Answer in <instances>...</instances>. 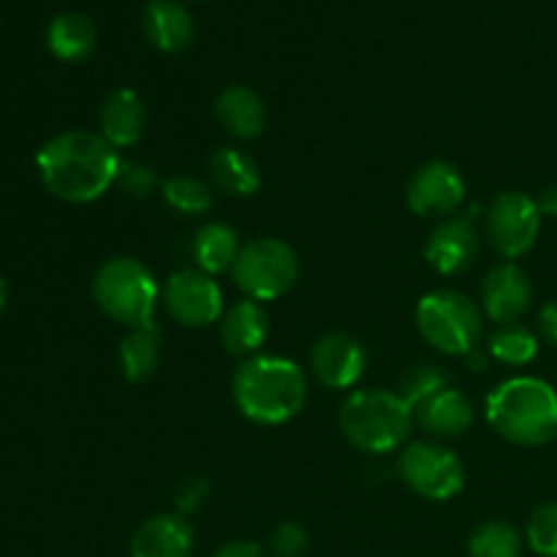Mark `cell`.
Segmentation results:
<instances>
[{
  "instance_id": "d6a6232c",
  "label": "cell",
  "mask_w": 557,
  "mask_h": 557,
  "mask_svg": "<svg viewBox=\"0 0 557 557\" xmlns=\"http://www.w3.org/2000/svg\"><path fill=\"white\" fill-rule=\"evenodd\" d=\"M539 330H542L544 341L557 348V302L544 305L542 313H539Z\"/></svg>"
},
{
  "instance_id": "ac0fdd59",
  "label": "cell",
  "mask_w": 557,
  "mask_h": 557,
  "mask_svg": "<svg viewBox=\"0 0 557 557\" xmlns=\"http://www.w3.org/2000/svg\"><path fill=\"white\" fill-rule=\"evenodd\" d=\"M215 117L223 125V131L234 139H256L267 128L264 101L259 98V92L245 85L226 87L215 98Z\"/></svg>"
},
{
  "instance_id": "7c38bea8",
  "label": "cell",
  "mask_w": 557,
  "mask_h": 557,
  "mask_svg": "<svg viewBox=\"0 0 557 557\" xmlns=\"http://www.w3.org/2000/svg\"><path fill=\"white\" fill-rule=\"evenodd\" d=\"M476 215L479 210L471 207L462 215H449L435 226V232L430 234L428 256L430 267L441 272V275H460L468 267L476 261L479 253V228H476Z\"/></svg>"
},
{
  "instance_id": "484cf974",
  "label": "cell",
  "mask_w": 557,
  "mask_h": 557,
  "mask_svg": "<svg viewBox=\"0 0 557 557\" xmlns=\"http://www.w3.org/2000/svg\"><path fill=\"white\" fill-rule=\"evenodd\" d=\"M161 194L166 205L183 215H205L215 205V194H212L210 185L199 177H190V174H174V177L163 180Z\"/></svg>"
},
{
  "instance_id": "30bf717a",
  "label": "cell",
  "mask_w": 557,
  "mask_h": 557,
  "mask_svg": "<svg viewBox=\"0 0 557 557\" xmlns=\"http://www.w3.org/2000/svg\"><path fill=\"white\" fill-rule=\"evenodd\" d=\"M161 302L177 324L190 330H205L223 315L221 286L201 270L174 272L161 288Z\"/></svg>"
},
{
  "instance_id": "52a82bcc",
  "label": "cell",
  "mask_w": 557,
  "mask_h": 557,
  "mask_svg": "<svg viewBox=\"0 0 557 557\" xmlns=\"http://www.w3.org/2000/svg\"><path fill=\"white\" fill-rule=\"evenodd\" d=\"M299 275V259L294 248L283 239L261 237L239 248L232 277L245 299L270 302L292 292Z\"/></svg>"
},
{
  "instance_id": "d590c367",
  "label": "cell",
  "mask_w": 557,
  "mask_h": 557,
  "mask_svg": "<svg viewBox=\"0 0 557 557\" xmlns=\"http://www.w3.org/2000/svg\"><path fill=\"white\" fill-rule=\"evenodd\" d=\"M466 359H468V368L473 370V373H482V370H487V364H490V351L487 348H473V351H468L466 354Z\"/></svg>"
},
{
  "instance_id": "6da1fadb",
  "label": "cell",
  "mask_w": 557,
  "mask_h": 557,
  "mask_svg": "<svg viewBox=\"0 0 557 557\" xmlns=\"http://www.w3.org/2000/svg\"><path fill=\"white\" fill-rule=\"evenodd\" d=\"M41 183L54 199L69 205H90L101 199L120 172V156L101 134L69 131L38 150L36 156Z\"/></svg>"
},
{
  "instance_id": "4316f807",
  "label": "cell",
  "mask_w": 557,
  "mask_h": 557,
  "mask_svg": "<svg viewBox=\"0 0 557 557\" xmlns=\"http://www.w3.org/2000/svg\"><path fill=\"white\" fill-rule=\"evenodd\" d=\"M522 539L511 522L493 520L476 528L468 542V557H520Z\"/></svg>"
},
{
  "instance_id": "f1b7e54d",
  "label": "cell",
  "mask_w": 557,
  "mask_h": 557,
  "mask_svg": "<svg viewBox=\"0 0 557 557\" xmlns=\"http://www.w3.org/2000/svg\"><path fill=\"white\" fill-rule=\"evenodd\" d=\"M525 536L536 555L557 557V504H544L533 511Z\"/></svg>"
},
{
  "instance_id": "f546056e",
  "label": "cell",
  "mask_w": 557,
  "mask_h": 557,
  "mask_svg": "<svg viewBox=\"0 0 557 557\" xmlns=\"http://www.w3.org/2000/svg\"><path fill=\"white\" fill-rule=\"evenodd\" d=\"M117 185L125 196L131 199H147V196L156 194L158 188V174L150 163L141 161H123L117 172Z\"/></svg>"
},
{
  "instance_id": "d6986e66",
  "label": "cell",
  "mask_w": 557,
  "mask_h": 557,
  "mask_svg": "<svg viewBox=\"0 0 557 557\" xmlns=\"http://www.w3.org/2000/svg\"><path fill=\"white\" fill-rule=\"evenodd\" d=\"M413 419H419L424 433H430L433 438H457V435H462L473 424V406L460 389L446 386L438 395L430 397L413 413Z\"/></svg>"
},
{
  "instance_id": "83f0119b",
  "label": "cell",
  "mask_w": 557,
  "mask_h": 557,
  "mask_svg": "<svg viewBox=\"0 0 557 557\" xmlns=\"http://www.w3.org/2000/svg\"><path fill=\"white\" fill-rule=\"evenodd\" d=\"M449 386V379L441 368L435 364H413L406 373L400 375V384H397V395L406 400V406L411 408L413 413L430 400V397L438 395L441 389Z\"/></svg>"
},
{
  "instance_id": "e0dca14e",
  "label": "cell",
  "mask_w": 557,
  "mask_h": 557,
  "mask_svg": "<svg viewBox=\"0 0 557 557\" xmlns=\"http://www.w3.org/2000/svg\"><path fill=\"white\" fill-rule=\"evenodd\" d=\"M145 125L147 109L139 92L131 90V87H120V90L109 92L101 107V136L114 150L134 147L145 134Z\"/></svg>"
},
{
  "instance_id": "7a4b0ae2",
  "label": "cell",
  "mask_w": 557,
  "mask_h": 557,
  "mask_svg": "<svg viewBox=\"0 0 557 557\" xmlns=\"http://www.w3.org/2000/svg\"><path fill=\"white\" fill-rule=\"evenodd\" d=\"M308 400V381L302 368L286 357L245 359L234 375V403L256 424H286L297 417Z\"/></svg>"
},
{
  "instance_id": "ffe728a7",
  "label": "cell",
  "mask_w": 557,
  "mask_h": 557,
  "mask_svg": "<svg viewBox=\"0 0 557 557\" xmlns=\"http://www.w3.org/2000/svg\"><path fill=\"white\" fill-rule=\"evenodd\" d=\"M145 33L152 47L177 54L194 41V16L174 0H150L145 5Z\"/></svg>"
},
{
  "instance_id": "277c9868",
  "label": "cell",
  "mask_w": 557,
  "mask_h": 557,
  "mask_svg": "<svg viewBox=\"0 0 557 557\" xmlns=\"http://www.w3.org/2000/svg\"><path fill=\"white\" fill-rule=\"evenodd\" d=\"M413 428V411L397 392H354L341 408V430L354 449L364 455H389L400 449Z\"/></svg>"
},
{
  "instance_id": "7402d4cb",
  "label": "cell",
  "mask_w": 557,
  "mask_h": 557,
  "mask_svg": "<svg viewBox=\"0 0 557 557\" xmlns=\"http://www.w3.org/2000/svg\"><path fill=\"white\" fill-rule=\"evenodd\" d=\"M117 364L123 379L131 384H141L156 373L161 364V335H158L156 324L128 330V335L120 341Z\"/></svg>"
},
{
  "instance_id": "5bb4252c",
  "label": "cell",
  "mask_w": 557,
  "mask_h": 557,
  "mask_svg": "<svg viewBox=\"0 0 557 557\" xmlns=\"http://www.w3.org/2000/svg\"><path fill=\"white\" fill-rule=\"evenodd\" d=\"M533 288L525 272L517 264L506 261V264L493 267L482 283V305L484 313L495 321V324H517L520 315L531 308Z\"/></svg>"
},
{
  "instance_id": "d4e9b609",
  "label": "cell",
  "mask_w": 557,
  "mask_h": 557,
  "mask_svg": "<svg viewBox=\"0 0 557 557\" xmlns=\"http://www.w3.org/2000/svg\"><path fill=\"white\" fill-rule=\"evenodd\" d=\"M490 357L498 359L500 364H509V368H522V364H531L539 354V341L528 326L520 324H506L498 326L490 337L487 346Z\"/></svg>"
},
{
  "instance_id": "2e32d148",
  "label": "cell",
  "mask_w": 557,
  "mask_h": 557,
  "mask_svg": "<svg viewBox=\"0 0 557 557\" xmlns=\"http://www.w3.org/2000/svg\"><path fill=\"white\" fill-rule=\"evenodd\" d=\"M194 528L183 515H158L131 539V557H188Z\"/></svg>"
},
{
  "instance_id": "ba28073f",
  "label": "cell",
  "mask_w": 557,
  "mask_h": 557,
  "mask_svg": "<svg viewBox=\"0 0 557 557\" xmlns=\"http://www.w3.org/2000/svg\"><path fill=\"white\" fill-rule=\"evenodd\" d=\"M397 476L428 500H451L466 487V466L460 457L435 441H413L397 457Z\"/></svg>"
},
{
  "instance_id": "9c48e42d",
  "label": "cell",
  "mask_w": 557,
  "mask_h": 557,
  "mask_svg": "<svg viewBox=\"0 0 557 557\" xmlns=\"http://www.w3.org/2000/svg\"><path fill=\"white\" fill-rule=\"evenodd\" d=\"M542 228V210L536 199L520 190H506L495 196L484 215V232L490 245L506 259H520L536 245Z\"/></svg>"
},
{
  "instance_id": "cb8c5ba5",
  "label": "cell",
  "mask_w": 557,
  "mask_h": 557,
  "mask_svg": "<svg viewBox=\"0 0 557 557\" xmlns=\"http://www.w3.org/2000/svg\"><path fill=\"white\" fill-rule=\"evenodd\" d=\"M239 248L243 245H239L237 232L232 226H226V223H205L194 237L196 267L207 275L232 272Z\"/></svg>"
},
{
  "instance_id": "1f68e13d",
  "label": "cell",
  "mask_w": 557,
  "mask_h": 557,
  "mask_svg": "<svg viewBox=\"0 0 557 557\" xmlns=\"http://www.w3.org/2000/svg\"><path fill=\"white\" fill-rule=\"evenodd\" d=\"M207 495H210V484H207L205 479L194 476L188 479V482H183V487L177 490V495H174V506H177L180 515H190V511H196L201 504H205Z\"/></svg>"
},
{
  "instance_id": "9a60e30c",
  "label": "cell",
  "mask_w": 557,
  "mask_h": 557,
  "mask_svg": "<svg viewBox=\"0 0 557 557\" xmlns=\"http://www.w3.org/2000/svg\"><path fill=\"white\" fill-rule=\"evenodd\" d=\"M270 337V315L253 299H239L221 315V343L234 357H256Z\"/></svg>"
},
{
  "instance_id": "603a6c76",
  "label": "cell",
  "mask_w": 557,
  "mask_h": 557,
  "mask_svg": "<svg viewBox=\"0 0 557 557\" xmlns=\"http://www.w3.org/2000/svg\"><path fill=\"white\" fill-rule=\"evenodd\" d=\"M47 44L54 58L76 63V60L90 58V52L98 44V30L90 16L65 11V14L54 16L52 25H49Z\"/></svg>"
},
{
  "instance_id": "8d00e7d4",
  "label": "cell",
  "mask_w": 557,
  "mask_h": 557,
  "mask_svg": "<svg viewBox=\"0 0 557 557\" xmlns=\"http://www.w3.org/2000/svg\"><path fill=\"white\" fill-rule=\"evenodd\" d=\"M3 305H5V283L0 281V310H3Z\"/></svg>"
},
{
  "instance_id": "44dd1931",
  "label": "cell",
  "mask_w": 557,
  "mask_h": 557,
  "mask_svg": "<svg viewBox=\"0 0 557 557\" xmlns=\"http://www.w3.org/2000/svg\"><path fill=\"white\" fill-rule=\"evenodd\" d=\"M210 177L218 190L228 196H253L261 188V169L250 152L237 147H218L210 156Z\"/></svg>"
},
{
  "instance_id": "836d02e7",
  "label": "cell",
  "mask_w": 557,
  "mask_h": 557,
  "mask_svg": "<svg viewBox=\"0 0 557 557\" xmlns=\"http://www.w3.org/2000/svg\"><path fill=\"white\" fill-rule=\"evenodd\" d=\"M215 557H264V549L253 542H228L218 549Z\"/></svg>"
},
{
  "instance_id": "3957f363",
  "label": "cell",
  "mask_w": 557,
  "mask_h": 557,
  "mask_svg": "<svg viewBox=\"0 0 557 557\" xmlns=\"http://www.w3.org/2000/svg\"><path fill=\"white\" fill-rule=\"evenodd\" d=\"M487 419L511 444L542 446L557 435V392L531 375L509 379L487 397Z\"/></svg>"
},
{
  "instance_id": "e575fe53",
  "label": "cell",
  "mask_w": 557,
  "mask_h": 557,
  "mask_svg": "<svg viewBox=\"0 0 557 557\" xmlns=\"http://www.w3.org/2000/svg\"><path fill=\"white\" fill-rule=\"evenodd\" d=\"M536 205L539 210H542V215H557V185H549V188H544L542 194L536 196Z\"/></svg>"
},
{
  "instance_id": "5b68a950",
  "label": "cell",
  "mask_w": 557,
  "mask_h": 557,
  "mask_svg": "<svg viewBox=\"0 0 557 557\" xmlns=\"http://www.w3.org/2000/svg\"><path fill=\"white\" fill-rule=\"evenodd\" d=\"M92 299L107 319L136 330L156 324L161 286L150 267L131 256H114L98 267L92 277Z\"/></svg>"
},
{
  "instance_id": "4dcf8cb0",
  "label": "cell",
  "mask_w": 557,
  "mask_h": 557,
  "mask_svg": "<svg viewBox=\"0 0 557 557\" xmlns=\"http://www.w3.org/2000/svg\"><path fill=\"white\" fill-rule=\"evenodd\" d=\"M272 557H302L308 553V531L297 522H283L270 536Z\"/></svg>"
},
{
  "instance_id": "8992f818",
  "label": "cell",
  "mask_w": 557,
  "mask_h": 557,
  "mask_svg": "<svg viewBox=\"0 0 557 557\" xmlns=\"http://www.w3.org/2000/svg\"><path fill=\"white\" fill-rule=\"evenodd\" d=\"M417 326L433 348L466 357L482 337V310L460 292H433L417 305Z\"/></svg>"
},
{
  "instance_id": "4fadbf2b",
  "label": "cell",
  "mask_w": 557,
  "mask_h": 557,
  "mask_svg": "<svg viewBox=\"0 0 557 557\" xmlns=\"http://www.w3.org/2000/svg\"><path fill=\"white\" fill-rule=\"evenodd\" d=\"M310 368H313L315 379L330 389H351L364 375L368 354H364L362 343L348 332H330L315 341Z\"/></svg>"
},
{
  "instance_id": "8fae6325",
  "label": "cell",
  "mask_w": 557,
  "mask_h": 557,
  "mask_svg": "<svg viewBox=\"0 0 557 557\" xmlns=\"http://www.w3.org/2000/svg\"><path fill=\"white\" fill-rule=\"evenodd\" d=\"M466 199V180L449 161H430L408 183V207L422 218H449Z\"/></svg>"
}]
</instances>
